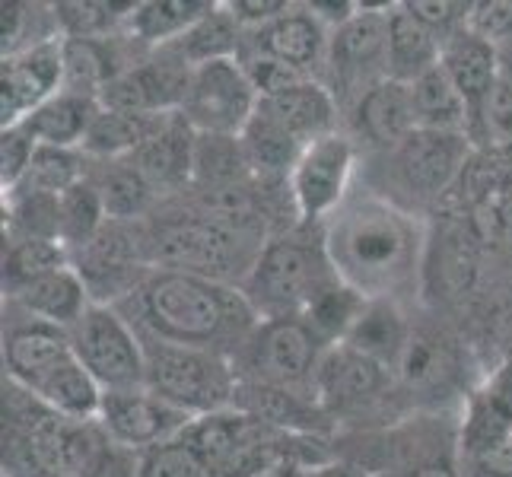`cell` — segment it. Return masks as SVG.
<instances>
[{"instance_id": "1", "label": "cell", "mask_w": 512, "mask_h": 477, "mask_svg": "<svg viewBox=\"0 0 512 477\" xmlns=\"http://www.w3.org/2000/svg\"><path fill=\"white\" fill-rule=\"evenodd\" d=\"M134 293L137 322L147 338L226 353L252 341L261 325L242 290L188 271H150Z\"/></svg>"}, {"instance_id": "2", "label": "cell", "mask_w": 512, "mask_h": 477, "mask_svg": "<svg viewBox=\"0 0 512 477\" xmlns=\"http://www.w3.org/2000/svg\"><path fill=\"white\" fill-rule=\"evenodd\" d=\"M420 249L417 223L376 194L347 198L331 214L325 233L334 274L366 299H392L414 277Z\"/></svg>"}, {"instance_id": "3", "label": "cell", "mask_w": 512, "mask_h": 477, "mask_svg": "<svg viewBox=\"0 0 512 477\" xmlns=\"http://www.w3.org/2000/svg\"><path fill=\"white\" fill-rule=\"evenodd\" d=\"M147 388L188 417H207L233 408L239 395L236 363L217 350L179 347L144 338Z\"/></svg>"}, {"instance_id": "4", "label": "cell", "mask_w": 512, "mask_h": 477, "mask_svg": "<svg viewBox=\"0 0 512 477\" xmlns=\"http://www.w3.org/2000/svg\"><path fill=\"white\" fill-rule=\"evenodd\" d=\"M338 280L325 245L312 249L296 239H277L258 252L242 293L261 322H274V318H303L315 299Z\"/></svg>"}, {"instance_id": "5", "label": "cell", "mask_w": 512, "mask_h": 477, "mask_svg": "<svg viewBox=\"0 0 512 477\" xmlns=\"http://www.w3.org/2000/svg\"><path fill=\"white\" fill-rule=\"evenodd\" d=\"M70 347L102 392L147 385V347L137 328L112 303H93L70 328Z\"/></svg>"}, {"instance_id": "6", "label": "cell", "mask_w": 512, "mask_h": 477, "mask_svg": "<svg viewBox=\"0 0 512 477\" xmlns=\"http://www.w3.org/2000/svg\"><path fill=\"white\" fill-rule=\"evenodd\" d=\"M226 217H191L163 226L153 239V261L163 271H188L223 280L236 264L249 261V233L245 220ZM255 268V261H249ZM226 284V280H223Z\"/></svg>"}, {"instance_id": "7", "label": "cell", "mask_w": 512, "mask_h": 477, "mask_svg": "<svg viewBox=\"0 0 512 477\" xmlns=\"http://www.w3.org/2000/svg\"><path fill=\"white\" fill-rule=\"evenodd\" d=\"M258 93L239 58L207 61L191 67L179 115L201 137H233L249 128L258 112Z\"/></svg>"}, {"instance_id": "8", "label": "cell", "mask_w": 512, "mask_h": 477, "mask_svg": "<svg viewBox=\"0 0 512 477\" xmlns=\"http://www.w3.org/2000/svg\"><path fill=\"white\" fill-rule=\"evenodd\" d=\"M325 344L315 338L312 328L299 318H274L261 322L249 341V369L255 382L290 388L299 392L306 388L315 395V373L325 357Z\"/></svg>"}, {"instance_id": "9", "label": "cell", "mask_w": 512, "mask_h": 477, "mask_svg": "<svg viewBox=\"0 0 512 477\" xmlns=\"http://www.w3.org/2000/svg\"><path fill=\"white\" fill-rule=\"evenodd\" d=\"M353 159V144L338 131L303 147L290 169V194L299 217L325 220L347 201Z\"/></svg>"}, {"instance_id": "10", "label": "cell", "mask_w": 512, "mask_h": 477, "mask_svg": "<svg viewBox=\"0 0 512 477\" xmlns=\"http://www.w3.org/2000/svg\"><path fill=\"white\" fill-rule=\"evenodd\" d=\"M194 417L172 408L169 401L153 395L150 388H128V392H105L99 408V427L115 446L144 452L169 439H179Z\"/></svg>"}, {"instance_id": "11", "label": "cell", "mask_w": 512, "mask_h": 477, "mask_svg": "<svg viewBox=\"0 0 512 477\" xmlns=\"http://www.w3.org/2000/svg\"><path fill=\"white\" fill-rule=\"evenodd\" d=\"M64 90V35L39 42L20 55L4 58L0 67V115L4 128L20 121Z\"/></svg>"}, {"instance_id": "12", "label": "cell", "mask_w": 512, "mask_h": 477, "mask_svg": "<svg viewBox=\"0 0 512 477\" xmlns=\"http://www.w3.org/2000/svg\"><path fill=\"white\" fill-rule=\"evenodd\" d=\"M392 385V369L350 350L347 344H334L315 373V401L325 411H353L363 401L379 398Z\"/></svg>"}, {"instance_id": "13", "label": "cell", "mask_w": 512, "mask_h": 477, "mask_svg": "<svg viewBox=\"0 0 512 477\" xmlns=\"http://www.w3.org/2000/svg\"><path fill=\"white\" fill-rule=\"evenodd\" d=\"M395 153H398V172L404 185L414 188L417 194H439L465 169L471 153V137L414 131Z\"/></svg>"}, {"instance_id": "14", "label": "cell", "mask_w": 512, "mask_h": 477, "mask_svg": "<svg viewBox=\"0 0 512 477\" xmlns=\"http://www.w3.org/2000/svg\"><path fill=\"white\" fill-rule=\"evenodd\" d=\"M328 26L306 7H290L274 23L252 32V55L284 61L312 77V70L328 61Z\"/></svg>"}, {"instance_id": "15", "label": "cell", "mask_w": 512, "mask_h": 477, "mask_svg": "<svg viewBox=\"0 0 512 477\" xmlns=\"http://www.w3.org/2000/svg\"><path fill=\"white\" fill-rule=\"evenodd\" d=\"M74 360V347H70V331L48 325V322H29L10 328L4 341V363L10 385L32 392L45 376L55 373L58 366Z\"/></svg>"}, {"instance_id": "16", "label": "cell", "mask_w": 512, "mask_h": 477, "mask_svg": "<svg viewBox=\"0 0 512 477\" xmlns=\"http://www.w3.org/2000/svg\"><path fill=\"white\" fill-rule=\"evenodd\" d=\"M194 156H198V134L179 112H169L147 137V144L131 156V163L160 191L188 182V175L194 172Z\"/></svg>"}, {"instance_id": "17", "label": "cell", "mask_w": 512, "mask_h": 477, "mask_svg": "<svg viewBox=\"0 0 512 477\" xmlns=\"http://www.w3.org/2000/svg\"><path fill=\"white\" fill-rule=\"evenodd\" d=\"M385 48H388V7L357 10L338 29H331L328 64L341 77H363V70H379L385 77ZM388 80V77H385Z\"/></svg>"}, {"instance_id": "18", "label": "cell", "mask_w": 512, "mask_h": 477, "mask_svg": "<svg viewBox=\"0 0 512 477\" xmlns=\"http://www.w3.org/2000/svg\"><path fill=\"white\" fill-rule=\"evenodd\" d=\"M10 299L29 318H35V322H48V325L67 328V331L74 328L83 318V312L96 303L90 296V287H86V280L80 277L74 264L32 280V284L16 290Z\"/></svg>"}, {"instance_id": "19", "label": "cell", "mask_w": 512, "mask_h": 477, "mask_svg": "<svg viewBox=\"0 0 512 477\" xmlns=\"http://www.w3.org/2000/svg\"><path fill=\"white\" fill-rule=\"evenodd\" d=\"M439 58H443V39L430 26H423L404 4L388 7L385 77L411 86L423 74H430L433 67H439Z\"/></svg>"}, {"instance_id": "20", "label": "cell", "mask_w": 512, "mask_h": 477, "mask_svg": "<svg viewBox=\"0 0 512 477\" xmlns=\"http://www.w3.org/2000/svg\"><path fill=\"white\" fill-rule=\"evenodd\" d=\"M439 67L446 70L449 80L458 86V93L474 109L487 99V93L500 83V48L478 39L474 32L462 29L452 39L443 42V58Z\"/></svg>"}, {"instance_id": "21", "label": "cell", "mask_w": 512, "mask_h": 477, "mask_svg": "<svg viewBox=\"0 0 512 477\" xmlns=\"http://www.w3.org/2000/svg\"><path fill=\"white\" fill-rule=\"evenodd\" d=\"M96 115H99V99L61 90L48 102H42L35 112H29L20 125L35 137L39 147L77 150V147H83V140L90 134Z\"/></svg>"}, {"instance_id": "22", "label": "cell", "mask_w": 512, "mask_h": 477, "mask_svg": "<svg viewBox=\"0 0 512 477\" xmlns=\"http://www.w3.org/2000/svg\"><path fill=\"white\" fill-rule=\"evenodd\" d=\"M408 341L411 328L392 299H366L363 312L357 315V322H353L341 344L382 363L385 369H398L404 350H408Z\"/></svg>"}, {"instance_id": "23", "label": "cell", "mask_w": 512, "mask_h": 477, "mask_svg": "<svg viewBox=\"0 0 512 477\" xmlns=\"http://www.w3.org/2000/svg\"><path fill=\"white\" fill-rule=\"evenodd\" d=\"M261 112H268L299 144H312L325 134H334V99L322 83L306 80L274 99H261Z\"/></svg>"}, {"instance_id": "24", "label": "cell", "mask_w": 512, "mask_h": 477, "mask_svg": "<svg viewBox=\"0 0 512 477\" xmlns=\"http://www.w3.org/2000/svg\"><path fill=\"white\" fill-rule=\"evenodd\" d=\"M360 128L382 147H401L417 131L411 86L398 80H376L360 99Z\"/></svg>"}, {"instance_id": "25", "label": "cell", "mask_w": 512, "mask_h": 477, "mask_svg": "<svg viewBox=\"0 0 512 477\" xmlns=\"http://www.w3.org/2000/svg\"><path fill=\"white\" fill-rule=\"evenodd\" d=\"M417 131H439V134H468L471 128V105L458 93L443 67H433L430 74L411 83Z\"/></svg>"}, {"instance_id": "26", "label": "cell", "mask_w": 512, "mask_h": 477, "mask_svg": "<svg viewBox=\"0 0 512 477\" xmlns=\"http://www.w3.org/2000/svg\"><path fill=\"white\" fill-rule=\"evenodd\" d=\"M214 7L217 4H207V0H150V4L134 7L125 26L137 42L169 48L198 26Z\"/></svg>"}, {"instance_id": "27", "label": "cell", "mask_w": 512, "mask_h": 477, "mask_svg": "<svg viewBox=\"0 0 512 477\" xmlns=\"http://www.w3.org/2000/svg\"><path fill=\"white\" fill-rule=\"evenodd\" d=\"M163 118L166 115H131V112L102 109L99 105V115L93 118V128L83 140V150L105 159L134 156L147 144V137L156 131Z\"/></svg>"}, {"instance_id": "28", "label": "cell", "mask_w": 512, "mask_h": 477, "mask_svg": "<svg viewBox=\"0 0 512 477\" xmlns=\"http://www.w3.org/2000/svg\"><path fill=\"white\" fill-rule=\"evenodd\" d=\"M239 150H242V163L258 172H290L296 156L303 153V144L293 140L268 112H261V105H258L249 128L239 134Z\"/></svg>"}, {"instance_id": "29", "label": "cell", "mask_w": 512, "mask_h": 477, "mask_svg": "<svg viewBox=\"0 0 512 477\" xmlns=\"http://www.w3.org/2000/svg\"><path fill=\"white\" fill-rule=\"evenodd\" d=\"M239 35H242V26L236 23V16L226 10V4H217L198 26L169 48L179 51L191 67H198L207 61L239 58V48H242Z\"/></svg>"}, {"instance_id": "30", "label": "cell", "mask_w": 512, "mask_h": 477, "mask_svg": "<svg viewBox=\"0 0 512 477\" xmlns=\"http://www.w3.org/2000/svg\"><path fill=\"white\" fill-rule=\"evenodd\" d=\"M105 220L109 217L93 182L83 179L58 198V242L64 249H86L102 233Z\"/></svg>"}, {"instance_id": "31", "label": "cell", "mask_w": 512, "mask_h": 477, "mask_svg": "<svg viewBox=\"0 0 512 477\" xmlns=\"http://www.w3.org/2000/svg\"><path fill=\"white\" fill-rule=\"evenodd\" d=\"M118 74L102 39H64V90L99 99L105 83Z\"/></svg>"}, {"instance_id": "32", "label": "cell", "mask_w": 512, "mask_h": 477, "mask_svg": "<svg viewBox=\"0 0 512 477\" xmlns=\"http://www.w3.org/2000/svg\"><path fill=\"white\" fill-rule=\"evenodd\" d=\"M67 249L51 239H13L10 252L4 258V290L13 296L32 280H39L51 271L67 268Z\"/></svg>"}, {"instance_id": "33", "label": "cell", "mask_w": 512, "mask_h": 477, "mask_svg": "<svg viewBox=\"0 0 512 477\" xmlns=\"http://www.w3.org/2000/svg\"><path fill=\"white\" fill-rule=\"evenodd\" d=\"M83 182V166H80V153L77 150H61V147H39L35 159L26 172V179L16 185L10 194H51V198H61L64 191Z\"/></svg>"}, {"instance_id": "34", "label": "cell", "mask_w": 512, "mask_h": 477, "mask_svg": "<svg viewBox=\"0 0 512 477\" xmlns=\"http://www.w3.org/2000/svg\"><path fill=\"white\" fill-rule=\"evenodd\" d=\"M137 4H109V0H74L55 4V26L64 39H109V29L131 20Z\"/></svg>"}, {"instance_id": "35", "label": "cell", "mask_w": 512, "mask_h": 477, "mask_svg": "<svg viewBox=\"0 0 512 477\" xmlns=\"http://www.w3.org/2000/svg\"><path fill=\"white\" fill-rule=\"evenodd\" d=\"M96 188H99V198L109 220H134L144 214L156 198V188L144 179V172L134 163L112 166L102 175V182Z\"/></svg>"}, {"instance_id": "36", "label": "cell", "mask_w": 512, "mask_h": 477, "mask_svg": "<svg viewBox=\"0 0 512 477\" xmlns=\"http://www.w3.org/2000/svg\"><path fill=\"white\" fill-rule=\"evenodd\" d=\"M436 264V274L449 293H462L471 287L474 271H478V245H474V233L465 223L452 220L439 229Z\"/></svg>"}, {"instance_id": "37", "label": "cell", "mask_w": 512, "mask_h": 477, "mask_svg": "<svg viewBox=\"0 0 512 477\" xmlns=\"http://www.w3.org/2000/svg\"><path fill=\"white\" fill-rule=\"evenodd\" d=\"M137 477H217V471L182 433L179 439L137 452Z\"/></svg>"}, {"instance_id": "38", "label": "cell", "mask_w": 512, "mask_h": 477, "mask_svg": "<svg viewBox=\"0 0 512 477\" xmlns=\"http://www.w3.org/2000/svg\"><path fill=\"white\" fill-rule=\"evenodd\" d=\"M471 140H481L487 150H509L512 147V86L500 80L487 99L471 115Z\"/></svg>"}, {"instance_id": "39", "label": "cell", "mask_w": 512, "mask_h": 477, "mask_svg": "<svg viewBox=\"0 0 512 477\" xmlns=\"http://www.w3.org/2000/svg\"><path fill=\"white\" fill-rule=\"evenodd\" d=\"M398 373L411 385H436L449 373V350L433 338H417L411 334L408 350H404Z\"/></svg>"}, {"instance_id": "40", "label": "cell", "mask_w": 512, "mask_h": 477, "mask_svg": "<svg viewBox=\"0 0 512 477\" xmlns=\"http://www.w3.org/2000/svg\"><path fill=\"white\" fill-rule=\"evenodd\" d=\"M239 61H242V67H245V74H249V80H252V86H255L258 99H274V96H280V93L293 90V86L312 80L309 74H303V70H296V67H290V64H284V61L264 58V55H252V51H249L245 58H239Z\"/></svg>"}, {"instance_id": "41", "label": "cell", "mask_w": 512, "mask_h": 477, "mask_svg": "<svg viewBox=\"0 0 512 477\" xmlns=\"http://www.w3.org/2000/svg\"><path fill=\"white\" fill-rule=\"evenodd\" d=\"M35 150H39V144L23 125L4 128V137H0V185H4V194L26 179Z\"/></svg>"}, {"instance_id": "42", "label": "cell", "mask_w": 512, "mask_h": 477, "mask_svg": "<svg viewBox=\"0 0 512 477\" xmlns=\"http://www.w3.org/2000/svg\"><path fill=\"white\" fill-rule=\"evenodd\" d=\"M465 29L490 45H509L512 42V0H481L471 4Z\"/></svg>"}, {"instance_id": "43", "label": "cell", "mask_w": 512, "mask_h": 477, "mask_svg": "<svg viewBox=\"0 0 512 477\" xmlns=\"http://www.w3.org/2000/svg\"><path fill=\"white\" fill-rule=\"evenodd\" d=\"M404 7H408L423 26H430L443 42L465 29L468 10H471V4H455V0H411V4H404Z\"/></svg>"}, {"instance_id": "44", "label": "cell", "mask_w": 512, "mask_h": 477, "mask_svg": "<svg viewBox=\"0 0 512 477\" xmlns=\"http://www.w3.org/2000/svg\"><path fill=\"white\" fill-rule=\"evenodd\" d=\"M293 4H287V0H233V4H226V10L236 16V23L242 29H261L274 23L277 16H284Z\"/></svg>"}, {"instance_id": "45", "label": "cell", "mask_w": 512, "mask_h": 477, "mask_svg": "<svg viewBox=\"0 0 512 477\" xmlns=\"http://www.w3.org/2000/svg\"><path fill=\"white\" fill-rule=\"evenodd\" d=\"M277 477H363L347 465H309V468H284Z\"/></svg>"}, {"instance_id": "46", "label": "cell", "mask_w": 512, "mask_h": 477, "mask_svg": "<svg viewBox=\"0 0 512 477\" xmlns=\"http://www.w3.org/2000/svg\"><path fill=\"white\" fill-rule=\"evenodd\" d=\"M404 477H462V471H458L452 462H446V458H430V462L414 465Z\"/></svg>"}, {"instance_id": "47", "label": "cell", "mask_w": 512, "mask_h": 477, "mask_svg": "<svg viewBox=\"0 0 512 477\" xmlns=\"http://www.w3.org/2000/svg\"><path fill=\"white\" fill-rule=\"evenodd\" d=\"M497 220L512 229V188H506L497 198Z\"/></svg>"}, {"instance_id": "48", "label": "cell", "mask_w": 512, "mask_h": 477, "mask_svg": "<svg viewBox=\"0 0 512 477\" xmlns=\"http://www.w3.org/2000/svg\"><path fill=\"white\" fill-rule=\"evenodd\" d=\"M500 80L512 86V42L500 48Z\"/></svg>"}, {"instance_id": "49", "label": "cell", "mask_w": 512, "mask_h": 477, "mask_svg": "<svg viewBox=\"0 0 512 477\" xmlns=\"http://www.w3.org/2000/svg\"><path fill=\"white\" fill-rule=\"evenodd\" d=\"M277 474H280V471H277ZM277 474H271V477H277Z\"/></svg>"}]
</instances>
